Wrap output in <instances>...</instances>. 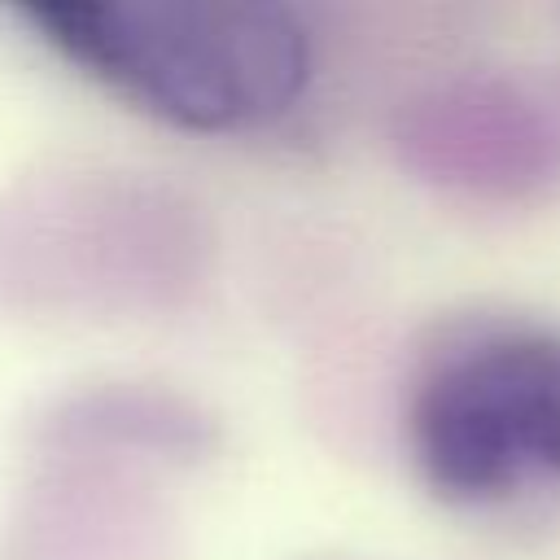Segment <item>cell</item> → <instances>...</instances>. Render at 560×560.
Returning a JSON list of instances; mask_svg holds the SVG:
<instances>
[{"label":"cell","instance_id":"6da1fadb","mask_svg":"<svg viewBox=\"0 0 560 560\" xmlns=\"http://www.w3.org/2000/svg\"><path fill=\"white\" fill-rule=\"evenodd\" d=\"M22 18L83 74L188 131L271 122L311 83V35L284 4L52 0Z\"/></svg>","mask_w":560,"mask_h":560},{"label":"cell","instance_id":"7a4b0ae2","mask_svg":"<svg viewBox=\"0 0 560 560\" xmlns=\"http://www.w3.org/2000/svg\"><path fill=\"white\" fill-rule=\"evenodd\" d=\"M411 455L451 503L560 481V337L499 328L442 354L411 398Z\"/></svg>","mask_w":560,"mask_h":560}]
</instances>
